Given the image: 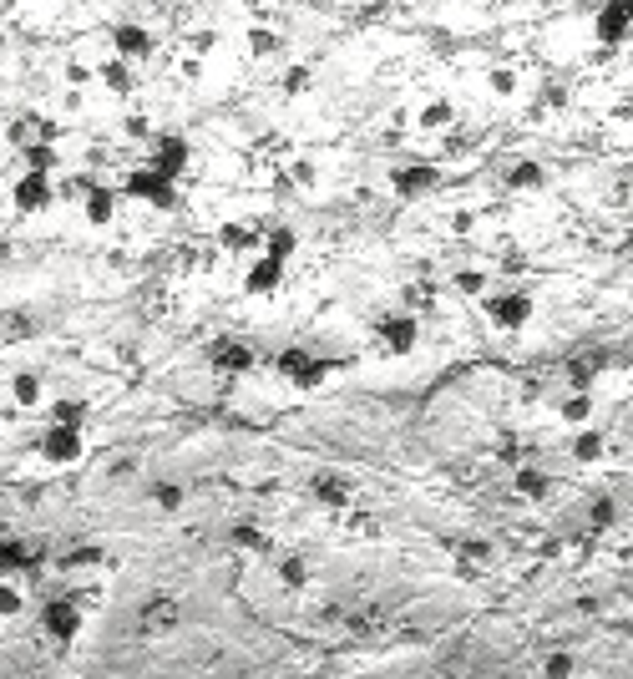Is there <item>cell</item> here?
Returning <instances> with one entry per match:
<instances>
[{"mask_svg": "<svg viewBox=\"0 0 633 679\" xmlns=\"http://www.w3.org/2000/svg\"><path fill=\"white\" fill-rule=\"evenodd\" d=\"M76 198H82V213H87V223L92 229H107V223L117 218V188H107V183H97V178H76Z\"/></svg>", "mask_w": 633, "mask_h": 679, "instance_id": "7c38bea8", "label": "cell"}, {"mask_svg": "<svg viewBox=\"0 0 633 679\" xmlns=\"http://www.w3.org/2000/svg\"><path fill=\"white\" fill-rule=\"evenodd\" d=\"M0 56H6V26H0Z\"/></svg>", "mask_w": 633, "mask_h": 679, "instance_id": "7dc6e473", "label": "cell"}, {"mask_svg": "<svg viewBox=\"0 0 633 679\" xmlns=\"http://www.w3.org/2000/svg\"><path fill=\"white\" fill-rule=\"evenodd\" d=\"M147 502H152L157 512H178V507L188 502V492H183V482H152Z\"/></svg>", "mask_w": 633, "mask_h": 679, "instance_id": "8d00e7d4", "label": "cell"}, {"mask_svg": "<svg viewBox=\"0 0 633 679\" xmlns=\"http://www.w3.org/2000/svg\"><path fill=\"white\" fill-rule=\"evenodd\" d=\"M309 92V66H289L284 71V97H304Z\"/></svg>", "mask_w": 633, "mask_h": 679, "instance_id": "b9f144b4", "label": "cell"}, {"mask_svg": "<svg viewBox=\"0 0 633 679\" xmlns=\"http://www.w3.org/2000/svg\"><path fill=\"white\" fill-rule=\"evenodd\" d=\"M259 254H269L274 264H284V269H289V259L299 254V234L289 229V223H274V229H264V244H259Z\"/></svg>", "mask_w": 633, "mask_h": 679, "instance_id": "484cf974", "label": "cell"}, {"mask_svg": "<svg viewBox=\"0 0 633 679\" xmlns=\"http://www.w3.org/2000/svg\"><path fill=\"white\" fill-rule=\"evenodd\" d=\"M213 244H218V254H228V259H249V254H259V244H264V223L223 218L218 229H213Z\"/></svg>", "mask_w": 633, "mask_h": 679, "instance_id": "9c48e42d", "label": "cell"}, {"mask_svg": "<svg viewBox=\"0 0 633 679\" xmlns=\"http://www.w3.org/2000/svg\"><path fill=\"white\" fill-rule=\"evenodd\" d=\"M512 193H542L547 188V168L537 163V158H522V163H512L507 168V178H502Z\"/></svg>", "mask_w": 633, "mask_h": 679, "instance_id": "4316f807", "label": "cell"}, {"mask_svg": "<svg viewBox=\"0 0 633 679\" xmlns=\"http://www.w3.org/2000/svg\"><path fill=\"white\" fill-rule=\"evenodd\" d=\"M97 77H102V87H107L112 97H132V92H137V66L122 61V56H107V61L97 66Z\"/></svg>", "mask_w": 633, "mask_h": 679, "instance_id": "7402d4cb", "label": "cell"}, {"mask_svg": "<svg viewBox=\"0 0 633 679\" xmlns=\"http://www.w3.org/2000/svg\"><path fill=\"white\" fill-rule=\"evenodd\" d=\"M188 46H193V56L203 61L208 51H218V31H213V26H208V31H193V41H188Z\"/></svg>", "mask_w": 633, "mask_h": 679, "instance_id": "ee69618b", "label": "cell"}, {"mask_svg": "<svg viewBox=\"0 0 633 679\" xmlns=\"http://www.w3.org/2000/svg\"><path fill=\"white\" fill-rule=\"evenodd\" d=\"M284 284V264H274L269 254H254L249 259V274H244V294L249 299H264V294H274Z\"/></svg>", "mask_w": 633, "mask_h": 679, "instance_id": "d6986e66", "label": "cell"}, {"mask_svg": "<svg viewBox=\"0 0 633 679\" xmlns=\"http://www.w3.org/2000/svg\"><path fill=\"white\" fill-rule=\"evenodd\" d=\"M441 188V168L436 163H401V168H390V193L401 198V203H421Z\"/></svg>", "mask_w": 633, "mask_h": 679, "instance_id": "52a82bcc", "label": "cell"}, {"mask_svg": "<svg viewBox=\"0 0 633 679\" xmlns=\"http://www.w3.org/2000/svg\"><path fill=\"white\" fill-rule=\"evenodd\" d=\"M188 163H193V147H188L183 132H157V137H152V163H147L152 173H163V178L178 183V178L188 173Z\"/></svg>", "mask_w": 633, "mask_h": 679, "instance_id": "30bf717a", "label": "cell"}, {"mask_svg": "<svg viewBox=\"0 0 633 679\" xmlns=\"http://www.w3.org/2000/svg\"><path fill=\"white\" fill-rule=\"evenodd\" d=\"M46 553L41 548H26L21 538H0V578H31L41 573Z\"/></svg>", "mask_w": 633, "mask_h": 679, "instance_id": "9a60e30c", "label": "cell"}, {"mask_svg": "<svg viewBox=\"0 0 633 679\" xmlns=\"http://www.w3.org/2000/svg\"><path fill=\"white\" fill-rule=\"evenodd\" d=\"M568 457H573L578 467H598V462L608 457V436H603L598 426H578L573 441H568Z\"/></svg>", "mask_w": 633, "mask_h": 679, "instance_id": "ffe728a7", "label": "cell"}, {"mask_svg": "<svg viewBox=\"0 0 633 679\" xmlns=\"http://www.w3.org/2000/svg\"><path fill=\"white\" fill-rule=\"evenodd\" d=\"M46 421H51V426H71V431H87L92 401H82V396H61V401L46 406Z\"/></svg>", "mask_w": 633, "mask_h": 679, "instance_id": "cb8c5ba5", "label": "cell"}, {"mask_svg": "<svg viewBox=\"0 0 633 679\" xmlns=\"http://www.w3.org/2000/svg\"><path fill=\"white\" fill-rule=\"evenodd\" d=\"M482 315L497 325V330H507V335H517V330H527L532 325V310H537V299H532V289H487L482 299Z\"/></svg>", "mask_w": 633, "mask_h": 679, "instance_id": "3957f363", "label": "cell"}, {"mask_svg": "<svg viewBox=\"0 0 633 679\" xmlns=\"http://www.w3.org/2000/svg\"><path fill=\"white\" fill-rule=\"evenodd\" d=\"M228 538H233V548H239V553H254V558H269V553H274L269 533H264V527H254V522H239Z\"/></svg>", "mask_w": 633, "mask_h": 679, "instance_id": "f1b7e54d", "label": "cell"}, {"mask_svg": "<svg viewBox=\"0 0 633 679\" xmlns=\"http://www.w3.org/2000/svg\"><path fill=\"white\" fill-rule=\"evenodd\" d=\"M92 77H97V66H87L82 56H71V61H66V82H71V87H87Z\"/></svg>", "mask_w": 633, "mask_h": 679, "instance_id": "7bdbcfd3", "label": "cell"}, {"mask_svg": "<svg viewBox=\"0 0 633 679\" xmlns=\"http://www.w3.org/2000/svg\"><path fill=\"white\" fill-rule=\"evenodd\" d=\"M558 416L578 431V426H593V396L588 391H568V401L558 406Z\"/></svg>", "mask_w": 633, "mask_h": 679, "instance_id": "836d02e7", "label": "cell"}, {"mask_svg": "<svg viewBox=\"0 0 633 679\" xmlns=\"http://www.w3.org/2000/svg\"><path fill=\"white\" fill-rule=\"evenodd\" d=\"M274 370H279V381L294 386V391H320L340 365L325 360V355H314V350H304V345H289V350L274 355Z\"/></svg>", "mask_w": 633, "mask_h": 679, "instance_id": "6da1fadb", "label": "cell"}, {"mask_svg": "<svg viewBox=\"0 0 633 679\" xmlns=\"http://www.w3.org/2000/svg\"><path fill=\"white\" fill-rule=\"evenodd\" d=\"M274 573H279V588H284V593H304V588H309V563H304L299 553H284V558L274 563Z\"/></svg>", "mask_w": 633, "mask_h": 679, "instance_id": "f546056e", "label": "cell"}, {"mask_svg": "<svg viewBox=\"0 0 633 679\" xmlns=\"http://www.w3.org/2000/svg\"><path fill=\"white\" fill-rule=\"evenodd\" d=\"M289 178H294L299 188H314V178H320V168H314V163H294V168H289Z\"/></svg>", "mask_w": 633, "mask_h": 679, "instance_id": "f6af8a7d", "label": "cell"}, {"mask_svg": "<svg viewBox=\"0 0 633 679\" xmlns=\"http://www.w3.org/2000/svg\"><path fill=\"white\" fill-rule=\"evenodd\" d=\"M249 56L269 61V56H284V36L269 31V26H249Z\"/></svg>", "mask_w": 633, "mask_h": 679, "instance_id": "d590c367", "label": "cell"}, {"mask_svg": "<svg viewBox=\"0 0 633 679\" xmlns=\"http://www.w3.org/2000/svg\"><path fill=\"white\" fill-rule=\"evenodd\" d=\"M56 563H61V573H97V568H107V548L87 538V543L66 548V553H61Z\"/></svg>", "mask_w": 633, "mask_h": 679, "instance_id": "d4e9b609", "label": "cell"}, {"mask_svg": "<svg viewBox=\"0 0 633 679\" xmlns=\"http://www.w3.org/2000/svg\"><path fill=\"white\" fill-rule=\"evenodd\" d=\"M487 87H492V97H512V92H517V71L492 66V71H487Z\"/></svg>", "mask_w": 633, "mask_h": 679, "instance_id": "60d3db41", "label": "cell"}, {"mask_svg": "<svg viewBox=\"0 0 633 679\" xmlns=\"http://www.w3.org/2000/svg\"><path fill=\"white\" fill-rule=\"evenodd\" d=\"M563 102H568V92H563V87H547V92H542V102H537L532 112H552V107H563Z\"/></svg>", "mask_w": 633, "mask_h": 679, "instance_id": "bcb514c9", "label": "cell"}, {"mask_svg": "<svg viewBox=\"0 0 633 679\" xmlns=\"http://www.w3.org/2000/svg\"><path fill=\"white\" fill-rule=\"evenodd\" d=\"M152 51H157V41H152L147 26H137V21H117V26H112V56H122V61H147Z\"/></svg>", "mask_w": 633, "mask_h": 679, "instance_id": "e0dca14e", "label": "cell"}, {"mask_svg": "<svg viewBox=\"0 0 633 679\" xmlns=\"http://www.w3.org/2000/svg\"><path fill=\"white\" fill-rule=\"evenodd\" d=\"M137 624H142V634H173L178 624H183V603L173 598V593H152V598H142V609H137Z\"/></svg>", "mask_w": 633, "mask_h": 679, "instance_id": "4fadbf2b", "label": "cell"}, {"mask_svg": "<svg viewBox=\"0 0 633 679\" xmlns=\"http://www.w3.org/2000/svg\"><path fill=\"white\" fill-rule=\"evenodd\" d=\"M542 679H578V659H573L568 649H552V654L542 659Z\"/></svg>", "mask_w": 633, "mask_h": 679, "instance_id": "74e56055", "label": "cell"}, {"mask_svg": "<svg viewBox=\"0 0 633 679\" xmlns=\"http://www.w3.org/2000/svg\"><path fill=\"white\" fill-rule=\"evenodd\" d=\"M11 401H16L21 411H36V406L46 401V375H41V370H31V365H26V370H16V375H11Z\"/></svg>", "mask_w": 633, "mask_h": 679, "instance_id": "603a6c76", "label": "cell"}, {"mask_svg": "<svg viewBox=\"0 0 633 679\" xmlns=\"http://www.w3.org/2000/svg\"><path fill=\"white\" fill-rule=\"evenodd\" d=\"M87 629V609H82V598L76 593H56L41 603V634L56 644V649H71L76 639H82Z\"/></svg>", "mask_w": 633, "mask_h": 679, "instance_id": "7a4b0ae2", "label": "cell"}, {"mask_svg": "<svg viewBox=\"0 0 633 679\" xmlns=\"http://www.w3.org/2000/svg\"><path fill=\"white\" fill-rule=\"evenodd\" d=\"M254 365H259V350L244 335H218L208 345V370H218V375H249Z\"/></svg>", "mask_w": 633, "mask_h": 679, "instance_id": "ba28073f", "label": "cell"}, {"mask_svg": "<svg viewBox=\"0 0 633 679\" xmlns=\"http://www.w3.org/2000/svg\"><path fill=\"white\" fill-rule=\"evenodd\" d=\"M309 497L320 502V507H330V512L355 507V487H350V477H340V472H314V477H309Z\"/></svg>", "mask_w": 633, "mask_h": 679, "instance_id": "2e32d148", "label": "cell"}, {"mask_svg": "<svg viewBox=\"0 0 633 679\" xmlns=\"http://www.w3.org/2000/svg\"><path fill=\"white\" fill-rule=\"evenodd\" d=\"M117 198H132V203H147L157 213H168V208H178V183L163 178V173H152V168H132L117 183Z\"/></svg>", "mask_w": 633, "mask_h": 679, "instance_id": "277c9868", "label": "cell"}, {"mask_svg": "<svg viewBox=\"0 0 633 679\" xmlns=\"http://www.w3.org/2000/svg\"><path fill=\"white\" fill-rule=\"evenodd\" d=\"M588 517H593V527H613V522H618V502H613L608 492H598L593 507H588Z\"/></svg>", "mask_w": 633, "mask_h": 679, "instance_id": "ab89813d", "label": "cell"}, {"mask_svg": "<svg viewBox=\"0 0 633 679\" xmlns=\"http://www.w3.org/2000/svg\"><path fill=\"white\" fill-rule=\"evenodd\" d=\"M345 512H350L345 527H350L355 538H380V517H375V512H355V507H345Z\"/></svg>", "mask_w": 633, "mask_h": 679, "instance_id": "f35d334b", "label": "cell"}, {"mask_svg": "<svg viewBox=\"0 0 633 679\" xmlns=\"http://www.w3.org/2000/svg\"><path fill=\"white\" fill-rule=\"evenodd\" d=\"M56 122L51 117H41V112H21L11 127H6V137H11V147H31V142H56Z\"/></svg>", "mask_w": 633, "mask_h": 679, "instance_id": "ac0fdd59", "label": "cell"}, {"mask_svg": "<svg viewBox=\"0 0 633 679\" xmlns=\"http://www.w3.org/2000/svg\"><path fill=\"white\" fill-rule=\"evenodd\" d=\"M416 122H421V132H446V127L456 122V107H451V97H431V102L416 112Z\"/></svg>", "mask_w": 633, "mask_h": 679, "instance_id": "4dcf8cb0", "label": "cell"}, {"mask_svg": "<svg viewBox=\"0 0 633 679\" xmlns=\"http://www.w3.org/2000/svg\"><path fill=\"white\" fill-rule=\"evenodd\" d=\"M36 451H41V462H46V467H76V462L87 457V431L46 426V431H41V441H36Z\"/></svg>", "mask_w": 633, "mask_h": 679, "instance_id": "8992f818", "label": "cell"}, {"mask_svg": "<svg viewBox=\"0 0 633 679\" xmlns=\"http://www.w3.org/2000/svg\"><path fill=\"white\" fill-rule=\"evenodd\" d=\"M603 360H608L603 350H598V355H578V360H568V391H593Z\"/></svg>", "mask_w": 633, "mask_h": 679, "instance_id": "83f0119b", "label": "cell"}, {"mask_svg": "<svg viewBox=\"0 0 633 679\" xmlns=\"http://www.w3.org/2000/svg\"><path fill=\"white\" fill-rule=\"evenodd\" d=\"M51 203H56V178L51 173H21L16 178V188H11V208L16 213L31 218V213H46Z\"/></svg>", "mask_w": 633, "mask_h": 679, "instance_id": "8fae6325", "label": "cell"}, {"mask_svg": "<svg viewBox=\"0 0 633 679\" xmlns=\"http://www.w3.org/2000/svg\"><path fill=\"white\" fill-rule=\"evenodd\" d=\"M375 340H380L385 355H411V350L421 345V315H411V310L380 315V320H375Z\"/></svg>", "mask_w": 633, "mask_h": 679, "instance_id": "5b68a950", "label": "cell"}, {"mask_svg": "<svg viewBox=\"0 0 633 679\" xmlns=\"http://www.w3.org/2000/svg\"><path fill=\"white\" fill-rule=\"evenodd\" d=\"M451 289H456L461 299H482V294L492 289V274H487V269H456V274H451Z\"/></svg>", "mask_w": 633, "mask_h": 679, "instance_id": "d6a6232c", "label": "cell"}, {"mask_svg": "<svg viewBox=\"0 0 633 679\" xmlns=\"http://www.w3.org/2000/svg\"><path fill=\"white\" fill-rule=\"evenodd\" d=\"M512 487H517V497H522V502H547V497H552V477H547L537 462H517Z\"/></svg>", "mask_w": 633, "mask_h": 679, "instance_id": "44dd1931", "label": "cell"}, {"mask_svg": "<svg viewBox=\"0 0 633 679\" xmlns=\"http://www.w3.org/2000/svg\"><path fill=\"white\" fill-rule=\"evenodd\" d=\"M628 16H633V0H603L598 16H593V36L603 51H618L628 41Z\"/></svg>", "mask_w": 633, "mask_h": 679, "instance_id": "5bb4252c", "label": "cell"}, {"mask_svg": "<svg viewBox=\"0 0 633 679\" xmlns=\"http://www.w3.org/2000/svg\"><path fill=\"white\" fill-rule=\"evenodd\" d=\"M21 158H26V173H51L56 178V168H61L56 142H31V147H21Z\"/></svg>", "mask_w": 633, "mask_h": 679, "instance_id": "1f68e13d", "label": "cell"}, {"mask_svg": "<svg viewBox=\"0 0 633 679\" xmlns=\"http://www.w3.org/2000/svg\"><path fill=\"white\" fill-rule=\"evenodd\" d=\"M21 614H26V583L0 578V619H21Z\"/></svg>", "mask_w": 633, "mask_h": 679, "instance_id": "e575fe53", "label": "cell"}]
</instances>
